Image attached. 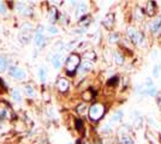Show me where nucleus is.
<instances>
[{"label": "nucleus", "instance_id": "nucleus-1", "mask_svg": "<svg viewBox=\"0 0 161 144\" xmlns=\"http://www.w3.org/2000/svg\"><path fill=\"white\" fill-rule=\"evenodd\" d=\"M105 106L102 103H94L90 106V108L88 109V115H89V119L92 121H99L101 118L103 117L105 114Z\"/></svg>", "mask_w": 161, "mask_h": 144}, {"label": "nucleus", "instance_id": "nucleus-2", "mask_svg": "<svg viewBox=\"0 0 161 144\" xmlns=\"http://www.w3.org/2000/svg\"><path fill=\"white\" fill-rule=\"evenodd\" d=\"M80 65V58L78 54L72 53V54L69 55V58L65 61V69H66L67 75H74L75 72L78 70Z\"/></svg>", "mask_w": 161, "mask_h": 144}, {"label": "nucleus", "instance_id": "nucleus-3", "mask_svg": "<svg viewBox=\"0 0 161 144\" xmlns=\"http://www.w3.org/2000/svg\"><path fill=\"white\" fill-rule=\"evenodd\" d=\"M126 33H128V37L130 39V41L136 46H142L146 43V39H144L143 33L138 31L135 27H128Z\"/></svg>", "mask_w": 161, "mask_h": 144}, {"label": "nucleus", "instance_id": "nucleus-4", "mask_svg": "<svg viewBox=\"0 0 161 144\" xmlns=\"http://www.w3.org/2000/svg\"><path fill=\"white\" fill-rule=\"evenodd\" d=\"M31 33H33V27L29 23H24L22 25V30H20L19 36H18L19 41L22 43H29L30 40H31V37H33Z\"/></svg>", "mask_w": 161, "mask_h": 144}, {"label": "nucleus", "instance_id": "nucleus-5", "mask_svg": "<svg viewBox=\"0 0 161 144\" xmlns=\"http://www.w3.org/2000/svg\"><path fill=\"white\" fill-rule=\"evenodd\" d=\"M43 30H45L43 27L39 25L34 34V41H35V45L37 48H43L46 46V37L43 35Z\"/></svg>", "mask_w": 161, "mask_h": 144}, {"label": "nucleus", "instance_id": "nucleus-6", "mask_svg": "<svg viewBox=\"0 0 161 144\" xmlns=\"http://www.w3.org/2000/svg\"><path fill=\"white\" fill-rule=\"evenodd\" d=\"M8 76L12 78H17V79H25L27 78V72L25 70L18 67V66H11L8 69Z\"/></svg>", "mask_w": 161, "mask_h": 144}, {"label": "nucleus", "instance_id": "nucleus-7", "mask_svg": "<svg viewBox=\"0 0 161 144\" xmlns=\"http://www.w3.org/2000/svg\"><path fill=\"white\" fill-rule=\"evenodd\" d=\"M148 30L154 35H158L161 30V16H158L153 18L152 21L148 23Z\"/></svg>", "mask_w": 161, "mask_h": 144}, {"label": "nucleus", "instance_id": "nucleus-8", "mask_svg": "<svg viewBox=\"0 0 161 144\" xmlns=\"http://www.w3.org/2000/svg\"><path fill=\"white\" fill-rule=\"evenodd\" d=\"M126 126H123L119 131V142L120 144H135L134 138L129 135V131L125 130Z\"/></svg>", "mask_w": 161, "mask_h": 144}, {"label": "nucleus", "instance_id": "nucleus-9", "mask_svg": "<svg viewBox=\"0 0 161 144\" xmlns=\"http://www.w3.org/2000/svg\"><path fill=\"white\" fill-rule=\"evenodd\" d=\"M92 69H93V61L84 60V61L80 62V67H78V72H80V75H84L87 72H90Z\"/></svg>", "mask_w": 161, "mask_h": 144}, {"label": "nucleus", "instance_id": "nucleus-10", "mask_svg": "<svg viewBox=\"0 0 161 144\" xmlns=\"http://www.w3.org/2000/svg\"><path fill=\"white\" fill-rule=\"evenodd\" d=\"M87 4L86 3H80L77 7H76V12H75V16L77 17V18H82V17H84L86 16V12H87Z\"/></svg>", "mask_w": 161, "mask_h": 144}, {"label": "nucleus", "instance_id": "nucleus-11", "mask_svg": "<svg viewBox=\"0 0 161 144\" xmlns=\"http://www.w3.org/2000/svg\"><path fill=\"white\" fill-rule=\"evenodd\" d=\"M16 10H17V12L19 14H22V16H30V13H31V10L28 8L27 5H25L24 3H17Z\"/></svg>", "mask_w": 161, "mask_h": 144}, {"label": "nucleus", "instance_id": "nucleus-12", "mask_svg": "<svg viewBox=\"0 0 161 144\" xmlns=\"http://www.w3.org/2000/svg\"><path fill=\"white\" fill-rule=\"evenodd\" d=\"M61 61H63V52H58L52 56V64H53L54 69H59L61 66Z\"/></svg>", "mask_w": 161, "mask_h": 144}, {"label": "nucleus", "instance_id": "nucleus-13", "mask_svg": "<svg viewBox=\"0 0 161 144\" xmlns=\"http://www.w3.org/2000/svg\"><path fill=\"white\" fill-rule=\"evenodd\" d=\"M57 87H58L59 91L65 93V91H67L69 87H70V83H69V81H67L66 78H59L58 82H57Z\"/></svg>", "mask_w": 161, "mask_h": 144}, {"label": "nucleus", "instance_id": "nucleus-14", "mask_svg": "<svg viewBox=\"0 0 161 144\" xmlns=\"http://www.w3.org/2000/svg\"><path fill=\"white\" fill-rule=\"evenodd\" d=\"M113 23H114V16L112 13L107 14L105 17V19L102 21V24L107 28V29H111V28L113 27Z\"/></svg>", "mask_w": 161, "mask_h": 144}, {"label": "nucleus", "instance_id": "nucleus-15", "mask_svg": "<svg viewBox=\"0 0 161 144\" xmlns=\"http://www.w3.org/2000/svg\"><path fill=\"white\" fill-rule=\"evenodd\" d=\"M156 3L155 1H149L147 5V16L149 17H153L156 12Z\"/></svg>", "mask_w": 161, "mask_h": 144}, {"label": "nucleus", "instance_id": "nucleus-16", "mask_svg": "<svg viewBox=\"0 0 161 144\" xmlns=\"http://www.w3.org/2000/svg\"><path fill=\"white\" fill-rule=\"evenodd\" d=\"M58 14L59 13H58V11H57V7H54V6L51 7V10H49V17H48V18H49V22H51L52 24H54L55 21L58 19V17H59Z\"/></svg>", "mask_w": 161, "mask_h": 144}, {"label": "nucleus", "instance_id": "nucleus-17", "mask_svg": "<svg viewBox=\"0 0 161 144\" xmlns=\"http://www.w3.org/2000/svg\"><path fill=\"white\" fill-rule=\"evenodd\" d=\"M144 16H146V13H144V11L142 10V7L137 6L136 7V10H135V18H136V21L141 22L144 19Z\"/></svg>", "mask_w": 161, "mask_h": 144}, {"label": "nucleus", "instance_id": "nucleus-18", "mask_svg": "<svg viewBox=\"0 0 161 144\" xmlns=\"http://www.w3.org/2000/svg\"><path fill=\"white\" fill-rule=\"evenodd\" d=\"M113 58H114V62L117 64V65H123L124 64V55L121 54L120 52H114L113 54Z\"/></svg>", "mask_w": 161, "mask_h": 144}, {"label": "nucleus", "instance_id": "nucleus-19", "mask_svg": "<svg viewBox=\"0 0 161 144\" xmlns=\"http://www.w3.org/2000/svg\"><path fill=\"white\" fill-rule=\"evenodd\" d=\"M8 67V61H7L6 56L4 55H0V71L1 72H5Z\"/></svg>", "mask_w": 161, "mask_h": 144}, {"label": "nucleus", "instance_id": "nucleus-20", "mask_svg": "<svg viewBox=\"0 0 161 144\" xmlns=\"http://www.w3.org/2000/svg\"><path fill=\"white\" fill-rule=\"evenodd\" d=\"M123 115H124V113H123L121 110H117V112H114L113 114H112L111 120H112L113 123H118V121H120V120H121Z\"/></svg>", "mask_w": 161, "mask_h": 144}, {"label": "nucleus", "instance_id": "nucleus-21", "mask_svg": "<svg viewBox=\"0 0 161 144\" xmlns=\"http://www.w3.org/2000/svg\"><path fill=\"white\" fill-rule=\"evenodd\" d=\"M39 78H40V81L42 83H45L46 82V79H47V72H46V69L42 67V66L39 69Z\"/></svg>", "mask_w": 161, "mask_h": 144}, {"label": "nucleus", "instance_id": "nucleus-22", "mask_svg": "<svg viewBox=\"0 0 161 144\" xmlns=\"http://www.w3.org/2000/svg\"><path fill=\"white\" fill-rule=\"evenodd\" d=\"M90 22H92V18L89 16H84L80 19V27H88L90 24Z\"/></svg>", "mask_w": 161, "mask_h": 144}, {"label": "nucleus", "instance_id": "nucleus-23", "mask_svg": "<svg viewBox=\"0 0 161 144\" xmlns=\"http://www.w3.org/2000/svg\"><path fill=\"white\" fill-rule=\"evenodd\" d=\"M24 93H25V95L29 96V97H34V96H35V89H34L31 85H25V87H24Z\"/></svg>", "mask_w": 161, "mask_h": 144}, {"label": "nucleus", "instance_id": "nucleus-24", "mask_svg": "<svg viewBox=\"0 0 161 144\" xmlns=\"http://www.w3.org/2000/svg\"><path fill=\"white\" fill-rule=\"evenodd\" d=\"M46 31H47L49 35H57L58 33H59V30H58V28L55 27V25H53V24H51V25H48L47 28H46Z\"/></svg>", "mask_w": 161, "mask_h": 144}, {"label": "nucleus", "instance_id": "nucleus-25", "mask_svg": "<svg viewBox=\"0 0 161 144\" xmlns=\"http://www.w3.org/2000/svg\"><path fill=\"white\" fill-rule=\"evenodd\" d=\"M119 39H120V36L118 33H113V34L109 35V37H108V42L109 43H117V42L119 41Z\"/></svg>", "mask_w": 161, "mask_h": 144}, {"label": "nucleus", "instance_id": "nucleus-26", "mask_svg": "<svg viewBox=\"0 0 161 144\" xmlns=\"http://www.w3.org/2000/svg\"><path fill=\"white\" fill-rule=\"evenodd\" d=\"M11 95H12V99H14V101H16V102H19L20 101V93L18 89H16L14 88V90H12V93H11Z\"/></svg>", "mask_w": 161, "mask_h": 144}, {"label": "nucleus", "instance_id": "nucleus-27", "mask_svg": "<svg viewBox=\"0 0 161 144\" xmlns=\"http://www.w3.org/2000/svg\"><path fill=\"white\" fill-rule=\"evenodd\" d=\"M159 94V91H158V88L156 87H153V88H149L147 90V93H146V95L147 96H152V97H154Z\"/></svg>", "mask_w": 161, "mask_h": 144}, {"label": "nucleus", "instance_id": "nucleus-28", "mask_svg": "<svg viewBox=\"0 0 161 144\" xmlns=\"http://www.w3.org/2000/svg\"><path fill=\"white\" fill-rule=\"evenodd\" d=\"M7 6L5 3H3V1H0V14H3V16H6L7 14Z\"/></svg>", "mask_w": 161, "mask_h": 144}, {"label": "nucleus", "instance_id": "nucleus-29", "mask_svg": "<svg viewBox=\"0 0 161 144\" xmlns=\"http://www.w3.org/2000/svg\"><path fill=\"white\" fill-rule=\"evenodd\" d=\"M101 131H102L103 133H111V132H112V126H111L109 124H105V125L101 127Z\"/></svg>", "mask_w": 161, "mask_h": 144}, {"label": "nucleus", "instance_id": "nucleus-30", "mask_svg": "<svg viewBox=\"0 0 161 144\" xmlns=\"http://www.w3.org/2000/svg\"><path fill=\"white\" fill-rule=\"evenodd\" d=\"M83 58H84L86 60H89V59H90V61H92L93 59H95V53L94 52H87L86 54L83 55Z\"/></svg>", "mask_w": 161, "mask_h": 144}, {"label": "nucleus", "instance_id": "nucleus-31", "mask_svg": "<svg viewBox=\"0 0 161 144\" xmlns=\"http://www.w3.org/2000/svg\"><path fill=\"white\" fill-rule=\"evenodd\" d=\"M86 109H87V104H86V103H80V106L77 107V112H78L80 114H83V113L86 112Z\"/></svg>", "mask_w": 161, "mask_h": 144}, {"label": "nucleus", "instance_id": "nucleus-32", "mask_svg": "<svg viewBox=\"0 0 161 144\" xmlns=\"http://www.w3.org/2000/svg\"><path fill=\"white\" fill-rule=\"evenodd\" d=\"M160 76V70H159V66L158 65H155L154 66V69H153V77H159Z\"/></svg>", "mask_w": 161, "mask_h": 144}, {"label": "nucleus", "instance_id": "nucleus-33", "mask_svg": "<svg viewBox=\"0 0 161 144\" xmlns=\"http://www.w3.org/2000/svg\"><path fill=\"white\" fill-rule=\"evenodd\" d=\"M82 127H83V123H82V120H80V119H77L76 120V129L78 131L82 130Z\"/></svg>", "mask_w": 161, "mask_h": 144}, {"label": "nucleus", "instance_id": "nucleus-34", "mask_svg": "<svg viewBox=\"0 0 161 144\" xmlns=\"http://www.w3.org/2000/svg\"><path fill=\"white\" fill-rule=\"evenodd\" d=\"M118 81H119V78H118V77H113V78L108 79V84H109V85H114V84H117Z\"/></svg>", "mask_w": 161, "mask_h": 144}, {"label": "nucleus", "instance_id": "nucleus-35", "mask_svg": "<svg viewBox=\"0 0 161 144\" xmlns=\"http://www.w3.org/2000/svg\"><path fill=\"white\" fill-rule=\"evenodd\" d=\"M148 123L150 124V125H153L154 127H156V126H158V124L155 123V121H154V119H153V118H152V117H148Z\"/></svg>", "mask_w": 161, "mask_h": 144}, {"label": "nucleus", "instance_id": "nucleus-36", "mask_svg": "<svg viewBox=\"0 0 161 144\" xmlns=\"http://www.w3.org/2000/svg\"><path fill=\"white\" fill-rule=\"evenodd\" d=\"M0 33H1V30H0Z\"/></svg>", "mask_w": 161, "mask_h": 144}, {"label": "nucleus", "instance_id": "nucleus-37", "mask_svg": "<svg viewBox=\"0 0 161 144\" xmlns=\"http://www.w3.org/2000/svg\"><path fill=\"white\" fill-rule=\"evenodd\" d=\"M70 144H71V143H70Z\"/></svg>", "mask_w": 161, "mask_h": 144}, {"label": "nucleus", "instance_id": "nucleus-38", "mask_svg": "<svg viewBox=\"0 0 161 144\" xmlns=\"http://www.w3.org/2000/svg\"><path fill=\"white\" fill-rule=\"evenodd\" d=\"M87 144H88V143H87Z\"/></svg>", "mask_w": 161, "mask_h": 144}]
</instances>
